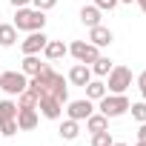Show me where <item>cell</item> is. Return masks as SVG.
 <instances>
[{"instance_id":"obj_20","label":"cell","mask_w":146,"mask_h":146,"mask_svg":"<svg viewBox=\"0 0 146 146\" xmlns=\"http://www.w3.org/2000/svg\"><path fill=\"white\" fill-rule=\"evenodd\" d=\"M86 129H89V132H103V129H109V117L100 115V112H92V115L86 117Z\"/></svg>"},{"instance_id":"obj_5","label":"cell","mask_w":146,"mask_h":146,"mask_svg":"<svg viewBox=\"0 0 146 146\" xmlns=\"http://www.w3.org/2000/svg\"><path fill=\"white\" fill-rule=\"evenodd\" d=\"M69 54L75 57L78 63H92L98 54H100V49L95 46V43H89V40H75L69 46Z\"/></svg>"},{"instance_id":"obj_31","label":"cell","mask_w":146,"mask_h":146,"mask_svg":"<svg viewBox=\"0 0 146 146\" xmlns=\"http://www.w3.org/2000/svg\"><path fill=\"white\" fill-rule=\"evenodd\" d=\"M112 146H129V143H112Z\"/></svg>"},{"instance_id":"obj_1","label":"cell","mask_w":146,"mask_h":146,"mask_svg":"<svg viewBox=\"0 0 146 146\" xmlns=\"http://www.w3.org/2000/svg\"><path fill=\"white\" fill-rule=\"evenodd\" d=\"M12 26H15L17 32H40V29L46 26V12H40V9H35V6H23V9H17Z\"/></svg>"},{"instance_id":"obj_6","label":"cell","mask_w":146,"mask_h":146,"mask_svg":"<svg viewBox=\"0 0 146 146\" xmlns=\"http://www.w3.org/2000/svg\"><path fill=\"white\" fill-rule=\"evenodd\" d=\"M37 112H40L46 120H60V117H63V103H60L54 95H40Z\"/></svg>"},{"instance_id":"obj_18","label":"cell","mask_w":146,"mask_h":146,"mask_svg":"<svg viewBox=\"0 0 146 146\" xmlns=\"http://www.w3.org/2000/svg\"><path fill=\"white\" fill-rule=\"evenodd\" d=\"M83 89H86V98H89V100H95V103L106 95V83H103V80H95V78H92Z\"/></svg>"},{"instance_id":"obj_26","label":"cell","mask_w":146,"mask_h":146,"mask_svg":"<svg viewBox=\"0 0 146 146\" xmlns=\"http://www.w3.org/2000/svg\"><path fill=\"white\" fill-rule=\"evenodd\" d=\"M137 89H140V95H143V100H146V69L137 75Z\"/></svg>"},{"instance_id":"obj_27","label":"cell","mask_w":146,"mask_h":146,"mask_svg":"<svg viewBox=\"0 0 146 146\" xmlns=\"http://www.w3.org/2000/svg\"><path fill=\"white\" fill-rule=\"evenodd\" d=\"M137 140H146V120L137 126Z\"/></svg>"},{"instance_id":"obj_29","label":"cell","mask_w":146,"mask_h":146,"mask_svg":"<svg viewBox=\"0 0 146 146\" xmlns=\"http://www.w3.org/2000/svg\"><path fill=\"white\" fill-rule=\"evenodd\" d=\"M135 3H137V6H140V12L146 15V0H135Z\"/></svg>"},{"instance_id":"obj_7","label":"cell","mask_w":146,"mask_h":146,"mask_svg":"<svg viewBox=\"0 0 146 146\" xmlns=\"http://www.w3.org/2000/svg\"><path fill=\"white\" fill-rule=\"evenodd\" d=\"M92 112H95V100H89V98L66 103V117H72V120H86Z\"/></svg>"},{"instance_id":"obj_4","label":"cell","mask_w":146,"mask_h":146,"mask_svg":"<svg viewBox=\"0 0 146 146\" xmlns=\"http://www.w3.org/2000/svg\"><path fill=\"white\" fill-rule=\"evenodd\" d=\"M26 86H29V78L23 75V72H0V89H3L6 95L17 98Z\"/></svg>"},{"instance_id":"obj_2","label":"cell","mask_w":146,"mask_h":146,"mask_svg":"<svg viewBox=\"0 0 146 146\" xmlns=\"http://www.w3.org/2000/svg\"><path fill=\"white\" fill-rule=\"evenodd\" d=\"M129 98L126 95H112V92H106L100 100H98V112L100 115H106V117H120V115H126L129 112Z\"/></svg>"},{"instance_id":"obj_32","label":"cell","mask_w":146,"mask_h":146,"mask_svg":"<svg viewBox=\"0 0 146 146\" xmlns=\"http://www.w3.org/2000/svg\"><path fill=\"white\" fill-rule=\"evenodd\" d=\"M117 3H132V0H117Z\"/></svg>"},{"instance_id":"obj_12","label":"cell","mask_w":146,"mask_h":146,"mask_svg":"<svg viewBox=\"0 0 146 146\" xmlns=\"http://www.w3.org/2000/svg\"><path fill=\"white\" fill-rule=\"evenodd\" d=\"M69 54V46L63 43V40H49L46 46H43V57L52 63V60H60V57H66Z\"/></svg>"},{"instance_id":"obj_19","label":"cell","mask_w":146,"mask_h":146,"mask_svg":"<svg viewBox=\"0 0 146 146\" xmlns=\"http://www.w3.org/2000/svg\"><path fill=\"white\" fill-rule=\"evenodd\" d=\"M37 100H40V98L26 86V89L17 95V100H15V103H17V109H37Z\"/></svg>"},{"instance_id":"obj_22","label":"cell","mask_w":146,"mask_h":146,"mask_svg":"<svg viewBox=\"0 0 146 146\" xmlns=\"http://www.w3.org/2000/svg\"><path fill=\"white\" fill-rule=\"evenodd\" d=\"M112 132L103 129V132H92V146H112Z\"/></svg>"},{"instance_id":"obj_23","label":"cell","mask_w":146,"mask_h":146,"mask_svg":"<svg viewBox=\"0 0 146 146\" xmlns=\"http://www.w3.org/2000/svg\"><path fill=\"white\" fill-rule=\"evenodd\" d=\"M17 132H20V129H17V120H15V117L0 123V137H15Z\"/></svg>"},{"instance_id":"obj_10","label":"cell","mask_w":146,"mask_h":146,"mask_svg":"<svg viewBox=\"0 0 146 146\" xmlns=\"http://www.w3.org/2000/svg\"><path fill=\"white\" fill-rule=\"evenodd\" d=\"M112 40H115V35H112V29H106L103 23L89 29V43H95L98 49H103V46H112Z\"/></svg>"},{"instance_id":"obj_3","label":"cell","mask_w":146,"mask_h":146,"mask_svg":"<svg viewBox=\"0 0 146 146\" xmlns=\"http://www.w3.org/2000/svg\"><path fill=\"white\" fill-rule=\"evenodd\" d=\"M129 86H132V69L129 66H112V72L106 75V92L126 95Z\"/></svg>"},{"instance_id":"obj_28","label":"cell","mask_w":146,"mask_h":146,"mask_svg":"<svg viewBox=\"0 0 146 146\" xmlns=\"http://www.w3.org/2000/svg\"><path fill=\"white\" fill-rule=\"evenodd\" d=\"M9 3H12L15 9H23V6H29V3H32V0H9Z\"/></svg>"},{"instance_id":"obj_17","label":"cell","mask_w":146,"mask_h":146,"mask_svg":"<svg viewBox=\"0 0 146 146\" xmlns=\"http://www.w3.org/2000/svg\"><path fill=\"white\" fill-rule=\"evenodd\" d=\"M15 43H17V29H15L12 23H0V46L9 49V46H15Z\"/></svg>"},{"instance_id":"obj_13","label":"cell","mask_w":146,"mask_h":146,"mask_svg":"<svg viewBox=\"0 0 146 146\" xmlns=\"http://www.w3.org/2000/svg\"><path fill=\"white\" fill-rule=\"evenodd\" d=\"M100 20H103V12H100L95 3L80 9V23H83L86 29H92V26H100Z\"/></svg>"},{"instance_id":"obj_9","label":"cell","mask_w":146,"mask_h":146,"mask_svg":"<svg viewBox=\"0 0 146 146\" xmlns=\"http://www.w3.org/2000/svg\"><path fill=\"white\" fill-rule=\"evenodd\" d=\"M95 75H92V69H89V63H75V66H72L69 69V75H66V80L72 83V86H86L89 80H92Z\"/></svg>"},{"instance_id":"obj_16","label":"cell","mask_w":146,"mask_h":146,"mask_svg":"<svg viewBox=\"0 0 146 146\" xmlns=\"http://www.w3.org/2000/svg\"><path fill=\"white\" fill-rule=\"evenodd\" d=\"M43 66H46V63H40V57H37V54H26V57H23V66H20V72H23L26 78H35V75H37V72H40Z\"/></svg>"},{"instance_id":"obj_25","label":"cell","mask_w":146,"mask_h":146,"mask_svg":"<svg viewBox=\"0 0 146 146\" xmlns=\"http://www.w3.org/2000/svg\"><path fill=\"white\" fill-rule=\"evenodd\" d=\"M32 6H35V9H40V12H49V9H54V6H57V0H32Z\"/></svg>"},{"instance_id":"obj_30","label":"cell","mask_w":146,"mask_h":146,"mask_svg":"<svg viewBox=\"0 0 146 146\" xmlns=\"http://www.w3.org/2000/svg\"><path fill=\"white\" fill-rule=\"evenodd\" d=\"M135 146H146V140H137V143H135Z\"/></svg>"},{"instance_id":"obj_21","label":"cell","mask_w":146,"mask_h":146,"mask_svg":"<svg viewBox=\"0 0 146 146\" xmlns=\"http://www.w3.org/2000/svg\"><path fill=\"white\" fill-rule=\"evenodd\" d=\"M17 117V103L15 100H0V123Z\"/></svg>"},{"instance_id":"obj_14","label":"cell","mask_w":146,"mask_h":146,"mask_svg":"<svg viewBox=\"0 0 146 146\" xmlns=\"http://www.w3.org/2000/svg\"><path fill=\"white\" fill-rule=\"evenodd\" d=\"M60 137L63 140H78V135H80V120H72V117H66L63 123H60Z\"/></svg>"},{"instance_id":"obj_11","label":"cell","mask_w":146,"mask_h":146,"mask_svg":"<svg viewBox=\"0 0 146 146\" xmlns=\"http://www.w3.org/2000/svg\"><path fill=\"white\" fill-rule=\"evenodd\" d=\"M17 129L20 132H32L37 123H40V115H37V109H17Z\"/></svg>"},{"instance_id":"obj_24","label":"cell","mask_w":146,"mask_h":146,"mask_svg":"<svg viewBox=\"0 0 146 146\" xmlns=\"http://www.w3.org/2000/svg\"><path fill=\"white\" fill-rule=\"evenodd\" d=\"M129 112H132V117H135L137 123H143V120H146V100L132 103V106H129Z\"/></svg>"},{"instance_id":"obj_8","label":"cell","mask_w":146,"mask_h":146,"mask_svg":"<svg viewBox=\"0 0 146 146\" xmlns=\"http://www.w3.org/2000/svg\"><path fill=\"white\" fill-rule=\"evenodd\" d=\"M46 43H49V37H46V32L40 29V32H29L26 40H20V49H23V54H40Z\"/></svg>"},{"instance_id":"obj_15","label":"cell","mask_w":146,"mask_h":146,"mask_svg":"<svg viewBox=\"0 0 146 146\" xmlns=\"http://www.w3.org/2000/svg\"><path fill=\"white\" fill-rule=\"evenodd\" d=\"M112 66H115V63H112L109 57H103V54H98V57L89 63V69H92V75H95V78H106L109 72H112Z\"/></svg>"}]
</instances>
